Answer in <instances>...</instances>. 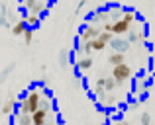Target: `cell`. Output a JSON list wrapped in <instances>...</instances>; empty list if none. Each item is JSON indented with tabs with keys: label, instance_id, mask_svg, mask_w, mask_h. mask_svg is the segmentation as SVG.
Returning <instances> with one entry per match:
<instances>
[{
	"label": "cell",
	"instance_id": "cell-1",
	"mask_svg": "<svg viewBox=\"0 0 155 125\" xmlns=\"http://www.w3.org/2000/svg\"><path fill=\"white\" fill-rule=\"evenodd\" d=\"M39 102H41V92L35 90V88H31V90L26 92L24 98L20 100V106H18L16 111H20V114H34V111L39 108Z\"/></svg>",
	"mask_w": 155,
	"mask_h": 125
},
{
	"label": "cell",
	"instance_id": "cell-2",
	"mask_svg": "<svg viewBox=\"0 0 155 125\" xmlns=\"http://www.w3.org/2000/svg\"><path fill=\"white\" fill-rule=\"evenodd\" d=\"M132 76H134V68L130 67L128 63H122V64L112 67V78L116 80L120 86H122L124 82H128V80H132Z\"/></svg>",
	"mask_w": 155,
	"mask_h": 125
},
{
	"label": "cell",
	"instance_id": "cell-3",
	"mask_svg": "<svg viewBox=\"0 0 155 125\" xmlns=\"http://www.w3.org/2000/svg\"><path fill=\"white\" fill-rule=\"evenodd\" d=\"M100 30H102V27H98V23H91V22L84 23L79 31V41H91V39L98 37Z\"/></svg>",
	"mask_w": 155,
	"mask_h": 125
},
{
	"label": "cell",
	"instance_id": "cell-4",
	"mask_svg": "<svg viewBox=\"0 0 155 125\" xmlns=\"http://www.w3.org/2000/svg\"><path fill=\"white\" fill-rule=\"evenodd\" d=\"M47 123V111L38 108V110L31 114V125H45Z\"/></svg>",
	"mask_w": 155,
	"mask_h": 125
},
{
	"label": "cell",
	"instance_id": "cell-5",
	"mask_svg": "<svg viewBox=\"0 0 155 125\" xmlns=\"http://www.w3.org/2000/svg\"><path fill=\"white\" fill-rule=\"evenodd\" d=\"M108 63H110V67H116V64L126 63V53L124 51H112V53L108 55Z\"/></svg>",
	"mask_w": 155,
	"mask_h": 125
},
{
	"label": "cell",
	"instance_id": "cell-6",
	"mask_svg": "<svg viewBox=\"0 0 155 125\" xmlns=\"http://www.w3.org/2000/svg\"><path fill=\"white\" fill-rule=\"evenodd\" d=\"M10 30H12V35H16V37H22V35H24V31L28 30L26 20H24V18H20L18 22H14V23H12V27H10Z\"/></svg>",
	"mask_w": 155,
	"mask_h": 125
},
{
	"label": "cell",
	"instance_id": "cell-7",
	"mask_svg": "<svg viewBox=\"0 0 155 125\" xmlns=\"http://www.w3.org/2000/svg\"><path fill=\"white\" fill-rule=\"evenodd\" d=\"M92 64H94L92 57H81V59H77V70L84 72V70H88V68H92Z\"/></svg>",
	"mask_w": 155,
	"mask_h": 125
},
{
	"label": "cell",
	"instance_id": "cell-8",
	"mask_svg": "<svg viewBox=\"0 0 155 125\" xmlns=\"http://www.w3.org/2000/svg\"><path fill=\"white\" fill-rule=\"evenodd\" d=\"M14 110H16V98L10 94V96H8V100L2 104V114H4V115H8V114H12Z\"/></svg>",
	"mask_w": 155,
	"mask_h": 125
},
{
	"label": "cell",
	"instance_id": "cell-9",
	"mask_svg": "<svg viewBox=\"0 0 155 125\" xmlns=\"http://www.w3.org/2000/svg\"><path fill=\"white\" fill-rule=\"evenodd\" d=\"M14 121H16V125H31V114H20V111H16Z\"/></svg>",
	"mask_w": 155,
	"mask_h": 125
},
{
	"label": "cell",
	"instance_id": "cell-10",
	"mask_svg": "<svg viewBox=\"0 0 155 125\" xmlns=\"http://www.w3.org/2000/svg\"><path fill=\"white\" fill-rule=\"evenodd\" d=\"M88 43H91V49H92V51H104L106 47H108V43H104L100 37H94V39H91Z\"/></svg>",
	"mask_w": 155,
	"mask_h": 125
},
{
	"label": "cell",
	"instance_id": "cell-11",
	"mask_svg": "<svg viewBox=\"0 0 155 125\" xmlns=\"http://www.w3.org/2000/svg\"><path fill=\"white\" fill-rule=\"evenodd\" d=\"M24 20H26V26L31 27V30H35L39 26V16H35V14H28Z\"/></svg>",
	"mask_w": 155,
	"mask_h": 125
},
{
	"label": "cell",
	"instance_id": "cell-12",
	"mask_svg": "<svg viewBox=\"0 0 155 125\" xmlns=\"http://www.w3.org/2000/svg\"><path fill=\"white\" fill-rule=\"evenodd\" d=\"M24 43H26V45H31V43H34V30H31V27H28L26 31H24Z\"/></svg>",
	"mask_w": 155,
	"mask_h": 125
},
{
	"label": "cell",
	"instance_id": "cell-13",
	"mask_svg": "<svg viewBox=\"0 0 155 125\" xmlns=\"http://www.w3.org/2000/svg\"><path fill=\"white\" fill-rule=\"evenodd\" d=\"M140 123H141V125H151V114H149V111H141Z\"/></svg>",
	"mask_w": 155,
	"mask_h": 125
},
{
	"label": "cell",
	"instance_id": "cell-14",
	"mask_svg": "<svg viewBox=\"0 0 155 125\" xmlns=\"http://www.w3.org/2000/svg\"><path fill=\"white\" fill-rule=\"evenodd\" d=\"M39 108H41V110H45V111H49L51 110V98L41 100V102H39Z\"/></svg>",
	"mask_w": 155,
	"mask_h": 125
},
{
	"label": "cell",
	"instance_id": "cell-15",
	"mask_svg": "<svg viewBox=\"0 0 155 125\" xmlns=\"http://www.w3.org/2000/svg\"><path fill=\"white\" fill-rule=\"evenodd\" d=\"M12 70H14V64H10V67H8V68H6V70H4V72H2V74H0V82H4V80H6V76H8V74H10V72H12Z\"/></svg>",
	"mask_w": 155,
	"mask_h": 125
},
{
	"label": "cell",
	"instance_id": "cell-16",
	"mask_svg": "<svg viewBox=\"0 0 155 125\" xmlns=\"http://www.w3.org/2000/svg\"><path fill=\"white\" fill-rule=\"evenodd\" d=\"M59 64H61V67L67 64V53H65V51H61V53H59Z\"/></svg>",
	"mask_w": 155,
	"mask_h": 125
},
{
	"label": "cell",
	"instance_id": "cell-17",
	"mask_svg": "<svg viewBox=\"0 0 155 125\" xmlns=\"http://www.w3.org/2000/svg\"><path fill=\"white\" fill-rule=\"evenodd\" d=\"M41 96H45V98H51V88H43V90H41Z\"/></svg>",
	"mask_w": 155,
	"mask_h": 125
},
{
	"label": "cell",
	"instance_id": "cell-18",
	"mask_svg": "<svg viewBox=\"0 0 155 125\" xmlns=\"http://www.w3.org/2000/svg\"><path fill=\"white\" fill-rule=\"evenodd\" d=\"M45 125H51V123H45Z\"/></svg>",
	"mask_w": 155,
	"mask_h": 125
}]
</instances>
